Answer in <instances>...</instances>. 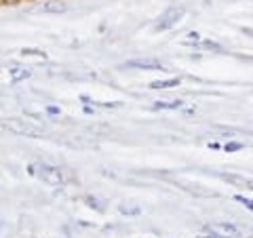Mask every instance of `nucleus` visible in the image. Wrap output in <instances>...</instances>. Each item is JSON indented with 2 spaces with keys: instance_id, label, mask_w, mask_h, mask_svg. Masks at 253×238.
Listing matches in <instances>:
<instances>
[{
  "instance_id": "a211bd4d",
  "label": "nucleus",
  "mask_w": 253,
  "mask_h": 238,
  "mask_svg": "<svg viewBox=\"0 0 253 238\" xmlns=\"http://www.w3.org/2000/svg\"><path fill=\"white\" fill-rule=\"evenodd\" d=\"M46 114H49V116H59L61 110L57 106H46Z\"/></svg>"
},
{
  "instance_id": "6e6552de",
  "label": "nucleus",
  "mask_w": 253,
  "mask_h": 238,
  "mask_svg": "<svg viewBox=\"0 0 253 238\" xmlns=\"http://www.w3.org/2000/svg\"><path fill=\"white\" fill-rule=\"evenodd\" d=\"M186 106L184 99H163V101H154V110H181Z\"/></svg>"
},
{
  "instance_id": "f3484780",
  "label": "nucleus",
  "mask_w": 253,
  "mask_h": 238,
  "mask_svg": "<svg viewBox=\"0 0 253 238\" xmlns=\"http://www.w3.org/2000/svg\"><path fill=\"white\" fill-rule=\"evenodd\" d=\"M186 42H188V44H192V42H203V40H201V34H199V32H188V34H186Z\"/></svg>"
},
{
  "instance_id": "9d476101",
  "label": "nucleus",
  "mask_w": 253,
  "mask_h": 238,
  "mask_svg": "<svg viewBox=\"0 0 253 238\" xmlns=\"http://www.w3.org/2000/svg\"><path fill=\"white\" fill-rule=\"evenodd\" d=\"M9 70H11V82H13V84H17V82H21V80H26V78H30V70H26V68L13 66V68H9Z\"/></svg>"
},
{
  "instance_id": "20e7f679",
  "label": "nucleus",
  "mask_w": 253,
  "mask_h": 238,
  "mask_svg": "<svg viewBox=\"0 0 253 238\" xmlns=\"http://www.w3.org/2000/svg\"><path fill=\"white\" fill-rule=\"evenodd\" d=\"M215 175H217L221 181H226V184H230V186H236V188H243V190H249V192H253V179H251V177L239 175V173H224V171L215 173Z\"/></svg>"
},
{
  "instance_id": "dca6fc26",
  "label": "nucleus",
  "mask_w": 253,
  "mask_h": 238,
  "mask_svg": "<svg viewBox=\"0 0 253 238\" xmlns=\"http://www.w3.org/2000/svg\"><path fill=\"white\" fill-rule=\"evenodd\" d=\"M21 57H38V59H46V53H44V51H38V49H23V51H21Z\"/></svg>"
},
{
  "instance_id": "f03ea898",
  "label": "nucleus",
  "mask_w": 253,
  "mask_h": 238,
  "mask_svg": "<svg viewBox=\"0 0 253 238\" xmlns=\"http://www.w3.org/2000/svg\"><path fill=\"white\" fill-rule=\"evenodd\" d=\"M2 126L4 129H9L11 133H15V135H23V137H42L41 129L28 124L26 120H21V118H9V120L2 122Z\"/></svg>"
},
{
  "instance_id": "412c9836",
  "label": "nucleus",
  "mask_w": 253,
  "mask_h": 238,
  "mask_svg": "<svg viewBox=\"0 0 253 238\" xmlns=\"http://www.w3.org/2000/svg\"><path fill=\"white\" fill-rule=\"evenodd\" d=\"M194 238H219V236H215V234H203V236H194Z\"/></svg>"
},
{
  "instance_id": "4468645a",
  "label": "nucleus",
  "mask_w": 253,
  "mask_h": 238,
  "mask_svg": "<svg viewBox=\"0 0 253 238\" xmlns=\"http://www.w3.org/2000/svg\"><path fill=\"white\" fill-rule=\"evenodd\" d=\"M118 211H121V215H139L141 213V209L135 207V204H121Z\"/></svg>"
},
{
  "instance_id": "ddd939ff",
  "label": "nucleus",
  "mask_w": 253,
  "mask_h": 238,
  "mask_svg": "<svg viewBox=\"0 0 253 238\" xmlns=\"http://www.w3.org/2000/svg\"><path fill=\"white\" fill-rule=\"evenodd\" d=\"M232 198H234V200H236V202H239V204H243V207H245V209H247V211H253V198H249V196H245V194H234Z\"/></svg>"
},
{
  "instance_id": "9b49d317",
  "label": "nucleus",
  "mask_w": 253,
  "mask_h": 238,
  "mask_svg": "<svg viewBox=\"0 0 253 238\" xmlns=\"http://www.w3.org/2000/svg\"><path fill=\"white\" fill-rule=\"evenodd\" d=\"M84 204H86V207H89V209L99 211V213H101V211H106V204L101 202L97 196H91V194H89V196H84Z\"/></svg>"
},
{
  "instance_id": "7ed1b4c3",
  "label": "nucleus",
  "mask_w": 253,
  "mask_h": 238,
  "mask_svg": "<svg viewBox=\"0 0 253 238\" xmlns=\"http://www.w3.org/2000/svg\"><path fill=\"white\" fill-rule=\"evenodd\" d=\"M205 230L219 238H239L241 236V228L232 224V221H213V224L205 226Z\"/></svg>"
},
{
  "instance_id": "f8f14e48",
  "label": "nucleus",
  "mask_w": 253,
  "mask_h": 238,
  "mask_svg": "<svg viewBox=\"0 0 253 238\" xmlns=\"http://www.w3.org/2000/svg\"><path fill=\"white\" fill-rule=\"evenodd\" d=\"M245 148V144L243 141H236V139H228L226 144H224V152H228V154H236V152H241V150Z\"/></svg>"
},
{
  "instance_id": "6ab92c4d",
  "label": "nucleus",
  "mask_w": 253,
  "mask_h": 238,
  "mask_svg": "<svg viewBox=\"0 0 253 238\" xmlns=\"http://www.w3.org/2000/svg\"><path fill=\"white\" fill-rule=\"evenodd\" d=\"M207 148H209V150H221L224 146H221L219 141H209V144H207Z\"/></svg>"
},
{
  "instance_id": "aec40b11",
  "label": "nucleus",
  "mask_w": 253,
  "mask_h": 238,
  "mask_svg": "<svg viewBox=\"0 0 253 238\" xmlns=\"http://www.w3.org/2000/svg\"><path fill=\"white\" fill-rule=\"evenodd\" d=\"M84 114H89V116H91V114H95V110H93L91 106H84Z\"/></svg>"
},
{
  "instance_id": "0eeeda50",
  "label": "nucleus",
  "mask_w": 253,
  "mask_h": 238,
  "mask_svg": "<svg viewBox=\"0 0 253 238\" xmlns=\"http://www.w3.org/2000/svg\"><path fill=\"white\" fill-rule=\"evenodd\" d=\"M181 84V78H163V80H152L150 89L152 91H169V89H177Z\"/></svg>"
},
{
  "instance_id": "39448f33",
  "label": "nucleus",
  "mask_w": 253,
  "mask_h": 238,
  "mask_svg": "<svg viewBox=\"0 0 253 238\" xmlns=\"http://www.w3.org/2000/svg\"><path fill=\"white\" fill-rule=\"evenodd\" d=\"M38 175L42 177V181H46L49 186H61L63 184V173L57 166H51V164H41L38 166Z\"/></svg>"
},
{
  "instance_id": "423d86ee",
  "label": "nucleus",
  "mask_w": 253,
  "mask_h": 238,
  "mask_svg": "<svg viewBox=\"0 0 253 238\" xmlns=\"http://www.w3.org/2000/svg\"><path fill=\"white\" fill-rule=\"evenodd\" d=\"M121 68H129V70H167V68L163 66V61H158V59H154V57L125 61Z\"/></svg>"
},
{
  "instance_id": "2eb2a0df",
  "label": "nucleus",
  "mask_w": 253,
  "mask_h": 238,
  "mask_svg": "<svg viewBox=\"0 0 253 238\" xmlns=\"http://www.w3.org/2000/svg\"><path fill=\"white\" fill-rule=\"evenodd\" d=\"M201 46H203V49L213 51V53H224V46H221L219 42H215V40H203Z\"/></svg>"
},
{
  "instance_id": "1a4fd4ad",
  "label": "nucleus",
  "mask_w": 253,
  "mask_h": 238,
  "mask_svg": "<svg viewBox=\"0 0 253 238\" xmlns=\"http://www.w3.org/2000/svg\"><path fill=\"white\" fill-rule=\"evenodd\" d=\"M68 9L66 2H61V0H46V2L41 6L42 13H63Z\"/></svg>"
},
{
  "instance_id": "f257e3e1",
  "label": "nucleus",
  "mask_w": 253,
  "mask_h": 238,
  "mask_svg": "<svg viewBox=\"0 0 253 238\" xmlns=\"http://www.w3.org/2000/svg\"><path fill=\"white\" fill-rule=\"evenodd\" d=\"M181 17H184V6H169V9L163 11L161 17L156 19L154 30H156V32H167V30H171L173 26H177Z\"/></svg>"
}]
</instances>
